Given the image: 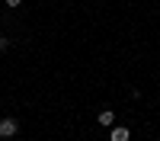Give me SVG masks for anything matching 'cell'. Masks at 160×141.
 <instances>
[{
    "label": "cell",
    "instance_id": "obj_1",
    "mask_svg": "<svg viewBox=\"0 0 160 141\" xmlns=\"http://www.w3.org/2000/svg\"><path fill=\"white\" fill-rule=\"evenodd\" d=\"M16 132H19V122L16 119H0V138H3V141L13 138Z\"/></svg>",
    "mask_w": 160,
    "mask_h": 141
},
{
    "label": "cell",
    "instance_id": "obj_2",
    "mask_svg": "<svg viewBox=\"0 0 160 141\" xmlns=\"http://www.w3.org/2000/svg\"><path fill=\"white\" fill-rule=\"evenodd\" d=\"M96 122H99L102 128H109V125L115 122V112H112V109H99V115H96Z\"/></svg>",
    "mask_w": 160,
    "mask_h": 141
},
{
    "label": "cell",
    "instance_id": "obj_3",
    "mask_svg": "<svg viewBox=\"0 0 160 141\" xmlns=\"http://www.w3.org/2000/svg\"><path fill=\"white\" fill-rule=\"evenodd\" d=\"M131 135H128V128H122V125H118V128H112V135H109V141H128Z\"/></svg>",
    "mask_w": 160,
    "mask_h": 141
},
{
    "label": "cell",
    "instance_id": "obj_4",
    "mask_svg": "<svg viewBox=\"0 0 160 141\" xmlns=\"http://www.w3.org/2000/svg\"><path fill=\"white\" fill-rule=\"evenodd\" d=\"M7 48H10V42H7L3 35H0V51H7Z\"/></svg>",
    "mask_w": 160,
    "mask_h": 141
},
{
    "label": "cell",
    "instance_id": "obj_5",
    "mask_svg": "<svg viewBox=\"0 0 160 141\" xmlns=\"http://www.w3.org/2000/svg\"><path fill=\"white\" fill-rule=\"evenodd\" d=\"M22 3V0H7V7H19Z\"/></svg>",
    "mask_w": 160,
    "mask_h": 141
}]
</instances>
